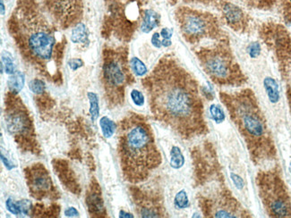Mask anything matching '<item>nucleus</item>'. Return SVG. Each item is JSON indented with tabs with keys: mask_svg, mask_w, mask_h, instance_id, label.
Masks as SVG:
<instances>
[{
	"mask_svg": "<svg viewBox=\"0 0 291 218\" xmlns=\"http://www.w3.org/2000/svg\"><path fill=\"white\" fill-rule=\"evenodd\" d=\"M89 30L86 25L83 22H78L74 25V29L71 33V41L74 44H83L88 45L90 43L89 39Z\"/></svg>",
	"mask_w": 291,
	"mask_h": 218,
	"instance_id": "obj_17",
	"label": "nucleus"
},
{
	"mask_svg": "<svg viewBox=\"0 0 291 218\" xmlns=\"http://www.w3.org/2000/svg\"><path fill=\"white\" fill-rule=\"evenodd\" d=\"M175 206L176 208H178L179 210L182 209H187L189 207V201H188V197H187V193L186 191H180L179 193L176 195L174 201Z\"/></svg>",
	"mask_w": 291,
	"mask_h": 218,
	"instance_id": "obj_26",
	"label": "nucleus"
},
{
	"mask_svg": "<svg viewBox=\"0 0 291 218\" xmlns=\"http://www.w3.org/2000/svg\"><path fill=\"white\" fill-rule=\"evenodd\" d=\"M28 87H29V90L32 93L37 95L42 94V93L45 92V90H46V84H45L43 80H40V79L31 80L29 82Z\"/></svg>",
	"mask_w": 291,
	"mask_h": 218,
	"instance_id": "obj_25",
	"label": "nucleus"
},
{
	"mask_svg": "<svg viewBox=\"0 0 291 218\" xmlns=\"http://www.w3.org/2000/svg\"><path fill=\"white\" fill-rule=\"evenodd\" d=\"M196 182L200 187L197 200L205 218H251L227 184L212 142L205 141L195 151Z\"/></svg>",
	"mask_w": 291,
	"mask_h": 218,
	"instance_id": "obj_3",
	"label": "nucleus"
},
{
	"mask_svg": "<svg viewBox=\"0 0 291 218\" xmlns=\"http://www.w3.org/2000/svg\"><path fill=\"white\" fill-rule=\"evenodd\" d=\"M220 99L243 138L255 165L272 161L277 150L265 115L254 91L244 89L237 92H220Z\"/></svg>",
	"mask_w": 291,
	"mask_h": 218,
	"instance_id": "obj_4",
	"label": "nucleus"
},
{
	"mask_svg": "<svg viewBox=\"0 0 291 218\" xmlns=\"http://www.w3.org/2000/svg\"><path fill=\"white\" fill-rule=\"evenodd\" d=\"M264 87L270 101L272 103L278 102L281 99V95H280V87L277 81L273 77H269V76L265 77L264 80Z\"/></svg>",
	"mask_w": 291,
	"mask_h": 218,
	"instance_id": "obj_18",
	"label": "nucleus"
},
{
	"mask_svg": "<svg viewBox=\"0 0 291 218\" xmlns=\"http://www.w3.org/2000/svg\"><path fill=\"white\" fill-rule=\"evenodd\" d=\"M173 35V30L169 28H163L161 30V36L163 39H170Z\"/></svg>",
	"mask_w": 291,
	"mask_h": 218,
	"instance_id": "obj_34",
	"label": "nucleus"
},
{
	"mask_svg": "<svg viewBox=\"0 0 291 218\" xmlns=\"http://www.w3.org/2000/svg\"><path fill=\"white\" fill-rule=\"evenodd\" d=\"M176 18L183 38L190 44H197L204 39H228L221 21L213 13L182 6L177 10Z\"/></svg>",
	"mask_w": 291,
	"mask_h": 218,
	"instance_id": "obj_9",
	"label": "nucleus"
},
{
	"mask_svg": "<svg viewBox=\"0 0 291 218\" xmlns=\"http://www.w3.org/2000/svg\"><path fill=\"white\" fill-rule=\"evenodd\" d=\"M130 68L133 73L137 77H144L148 73V69L146 65L144 64L142 60H140L138 57L134 56L129 61Z\"/></svg>",
	"mask_w": 291,
	"mask_h": 218,
	"instance_id": "obj_21",
	"label": "nucleus"
},
{
	"mask_svg": "<svg viewBox=\"0 0 291 218\" xmlns=\"http://www.w3.org/2000/svg\"><path fill=\"white\" fill-rule=\"evenodd\" d=\"M161 15L152 9H145L141 14L140 28L144 33L151 32L153 29L160 25Z\"/></svg>",
	"mask_w": 291,
	"mask_h": 218,
	"instance_id": "obj_15",
	"label": "nucleus"
},
{
	"mask_svg": "<svg viewBox=\"0 0 291 218\" xmlns=\"http://www.w3.org/2000/svg\"><path fill=\"white\" fill-rule=\"evenodd\" d=\"M4 120L9 133L16 139L18 144L27 149L32 148L34 141L33 123L22 99L9 92L5 99Z\"/></svg>",
	"mask_w": 291,
	"mask_h": 218,
	"instance_id": "obj_10",
	"label": "nucleus"
},
{
	"mask_svg": "<svg viewBox=\"0 0 291 218\" xmlns=\"http://www.w3.org/2000/svg\"><path fill=\"white\" fill-rule=\"evenodd\" d=\"M185 159L178 147H173L170 151V166L175 169H179L184 166Z\"/></svg>",
	"mask_w": 291,
	"mask_h": 218,
	"instance_id": "obj_24",
	"label": "nucleus"
},
{
	"mask_svg": "<svg viewBox=\"0 0 291 218\" xmlns=\"http://www.w3.org/2000/svg\"><path fill=\"white\" fill-rule=\"evenodd\" d=\"M43 8L54 22L66 29L76 25L83 14L82 0H42Z\"/></svg>",
	"mask_w": 291,
	"mask_h": 218,
	"instance_id": "obj_11",
	"label": "nucleus"
},
{
	"mask_svg": "<svg viewBox=\"0 0 291 218\" xmlns=\"http://www.w3.org/2000/svg\"><path fill=\"white\" fill-rule=\"evenodd\" d=\"M65 217L74 218V217H78L79 212L74 208H73V207H70L67 210H65Z\"/></svg>",
	"mask_w": 291,
	"mask_h": 218,
	"instance_id": "obj_35",
	"label": "nucleus"
},
{
	"mask_svg": "<svg viewBox=\"0 0 291 218\" xmlns=\"http://www.w3.org/2000/svg\"><path fill=\"white\" fill-rule=\"evenodd\" d=\"M103 54L102 81L106 97L110 107L121 106L125 102L127 86L134 81V73L127 60V50L104 49Z\"/></svg>",
	"mask_w": 291,
	"mask_h": 218,
	"instance_id": "obj_7",
	"label": "nucleus"
},
{
	"mask_svg": "<svg viewBox=\"0 0 291 218\" xmlns=\"http://www.w3.org/2000/svg\"><path fill=\"white\" fill-rule=\"evenodd\" d=\"M257 188L271 218H291V195L278 168L257 174Z\"/></svg>",
	"mask_w": 291,
	"mask_h": 218,
	"instance_id": "obj_8",
	"label": "nucleus"
},
{
	"mask_svg": "<svg viewBox=\"0 0 291 218\" xmlns=\"http://www.w3.org/2000/svg\"><path fill=\"white\" fill-rule=\"evenodd\" d=\"M68 66L72 71H76L83 66V61L80 58H72L68 61Z\"/></svg>",
	"mask_w": 291,
	"mask_h": 218,
	"instance_id": "obj_31",
	"label": "nucleus"
},
{
	"mask_svg": "<svg viewBox=\"0 0 291 218\" xmlns=\"http://www.w3.org/2000/svg\"><path fill=\"white\" fill-rule=\"evenodd\" d=\"M201 94L204 95L209 101H212L214 98V92H213L212 87H200Z\"/></svg>",
	"mask_w": 291,
	"mask_h": 218,
	"instance_id": "obj_32",
	"label": "nucleus"
},
{
	"mask_svg": "<svg viewBox=\"0 0 291 218\" xmlns=\"http://www.w3.org/2000/svg\"><path fill=\"white\" fill-rule=\"evenodd\" d=\"M170 1H174V2H176V1H178V0H170Z\"/></svg>",
	"mask_w": 291,
	"mask_h": 218,
	"instance_id": "obj_43",
	"label": "nucleus"
},
{
	"mask_svg": "<svg viewBox=\"0 0 291 218\" xmlns=\"http://www.w3.org/2000/svg\"><path fill=\"white\" fill-rule=\"evenodd\" d=\"M88 99L90 103V114L92 123H95L98 117L100 116V105H99V98L94 92H88Z\"/></svg>",
	"mask_w": 291,
	"mask_h": 218,
	"instance_id": "obj_23",
	"label": "nucleus"
},
{
	"mask_svg": "<svg viewBox=\"0 0 291 218\" xmlns=\"http://www.w3.org/2000/svg\"><path fill=\"white\" fill-rule=\"evenodd\" d=\"M142 82L155 119L183 140L208 134L200 86L174 56H163Z\"/></svg>",
	"mask_w": 291,
	"mask_h": 218,
	"instance_id": "obj_1",
	"label": "nucleus"
},
{
	"mask_svg": "<svg viewBox=\"0 0 291 218\" xmlns=\"http://www.w3.org/2000/svg\"><path fill=\"white\" fill-rule=\"evenodd\" d=\"M137 214L141 218L166 217L163 197L156 189L135 187L132 192Z\"/></svg>",
	"mask_w": 291,
	"mask_h": 218,
	"instance_id": "obj_12",
	"label": "nucleus"
},
{
	"mask_svg": "<svg viewBox=\"0 0 291 218\" xmlns=\"http://www.w3.org/2000/svg\"><path fill=\"white\" fill-rule=\"evenodd\" d=\"M25 176L32 197L39 201L55 198L57 193L52 179L41 164L28 168L25 170Z\"/></svg>",
	"mask_w": 291,
	"mask_h": 218,
	"instance_id": "obj_13",
	"label": "nucleus"
},
{
	"mask_svg": "<svg viewBox=\"0 0 291 218\" xmlns=\"http://www.w3.org/2000/svg\"><path fill=\"white\" fill-rule=\"evenodd\" d=\"M5 207L6 210H8L11 214L14 216H20V215H29L30 210L32 208L31 202L27 200L22 201H14L13 199L9 198L5 201Z\"/></svg>",
	"mask_w": 291,
	"mask_h": 218,
	"instance_id": "obj_16",
	"label": "nucleus"
},
{
	"mask_svg": "<svg viewBox=\"0 0 291 218\" xmlns=\"http://www.w3.org/2000/svg\"><path fill=\"white\" fill-rule=\"evenodd\" d=\"M88 204H89V209L91 210H95L96 212H100L103 210V204L102 201L97 194H92L91 196L88 199Z\"/></svg>",
	"mask_w": 291,
	"mask_h": 218,
	"instance_id": "obj_28",
	"label": "nucleus"
},
{
	"mask_svg": "<svg viewBox=\"0 0 291 218\" xmlns=\"http://www.w3.org/2000/svg\"><path fill=\"white\" fill-rule=\"evenodd\" d=\"M152 44L154 46V47H157V48H160V47H162V40L161 39V33L159 32H155L154 34L152 35Z\"/></svg>",
	"mask_w": 291,
	"mask_h": 218,
	"instance_id": "obj_33",
	"label": "nucleus"
},
{
	"mask_svg": "<svg viewBox=\"0 0 291 218\" xmlns=\"http://www.w3.org/2000/svg\"><path fill=\"white\" fill-rule=\"evenodd\" d=\"M5 13V8H4V2L3 0H1V14L4 15Z\"/></svg>",
	"mask_w": 291,
	"mask_h": 218,
	"instance_id": "obj_41",
	"label": "nucleus"
},
{
	"mask_svg": "<svg viewBox=\"0 0 291 218\" xmlns=\"http://www.w3.org/2000/svg\"><path fill=\"white\" fill-rule=\"evenodd\" d=\"M231 176H232V178H233V180H234L235 184H236V185H237V186H238L239 189L242 188L244 185V183L243 181H242V179H241L239 176H235V175H232Z\"/></svg>",
	"mask_w": 291,
	"mask_h": 218,
	"instance_id": "obj_36",
	"label": "nucleus"
},
{
	"mask_svg": "<svg viewBox=\"0 0 291 218\" xmlns=\"http://www.w3.org/2000/svg\"><path fill=\"white\" fill-rule=\"evenodd\" d=\"M9 30L24 58L47 71L55 51V29L37 0H18L9 20Z\"/></svg>",
	"mask_w": 291,
	"mask_h": 218,
	"instance_id": "obj_5",
	"label": "nucleus"
},
{
	"mask_svg": "<svg viewBox=\"0 0 291 218\" xmlns=\"http://www.w3.org/2000/svg\"></svg>",
	"mask_w": 291,
	"mask_h": 218,
	"instance_id": "obj_44",
	"label": "nucleus"
},
{
	"mask_svg": "<svg viewBox=\"0 0 291 218\" xmlns=\"http://www.w3.org/2000/svg\"><path fill=\"white\" fill-rule=\"evenodd\" d=\"M285 8H286V15L287 17L289 18V20L291 21V0H286V5H285Z\"/></svg>",
	"mask_w": 291,
	"mask_h": 218,
	"instance_id": "obj_38",
	"label": "nucleus"
},
{
	"mask_svg": "<svg viewBox=\"0 0 291 218\" xmlns=\"http://www.w3.org/2000/svg\"><path fill=\"white\" fill-rule=\"evenodd\" d=\"M117 148L124 179L132 184L144 183L161 166L151 124L144 116L132 113L118 124Z\"/></svg>",
	"mask_w": 291,
	"mask_h": 218,
	"instance_id": "obj_2",
	"label": "nucleus"
},
{
	"mask_svg": "<svg viewBox=\"0 0 291 218\" xmlns=\"http://www.w3.org/2000/svg\"><path fill=\"white\" fill-rule=\"evenodd\" d=\"M131 99L137 107H143L144 105V96L140 90H133L130 93Z\"/></svg>",
	"mask_w": 291,
	"mask_h": 218,
	"instance_id": "obj_30",
	"label": "nucleus"
},
{
	"mask_svg": "<svg viewBox=\"0 0 291 218\" xmlns=\"http://www.w3.org/2000/svg\"><path fill=\"white\" fill-rule=\"evenodd\" d=\"M13 56L8 53V52L4 51L2 53V56H1V72H5L7 74H13V73L16 72L15 70V65L13 63Z\"/></svg>",
	"mask_w": 291,
	"mask_h": 218,
	"instance_id": "obj_22",
	"label": "nucleus"
},
{
	"mask_svg": "<svg viewBox=\"0 0 291 218\" xmlns=\"http://www.w3.org/2000/svg\"><path fill=\"white\" fill-rule=\"evenodd\" d=\"M210 113L212 115L213 119L217 124H221L225 119V114L222 110V107H220L219 105H215V104L212 105L210 107Z\"/></svg>",
	"mask_w": 291,
	"mask_h": 218,
	"instance_id": "obj_27",
	"label": "nucleus"
},
{
	"mask_svg": "<svg viewBox=\"0 0 291 218\" xmlns=\"http://www.w3.org/2000/svg\"><path fill=\"white\" fill-rule=\"evenodd\" d=\"M100 126L103 136L107 139L112 137L117 130V124L112 120L109 119L108 116H103L100 118Z\"/></svg>",
	"mask_w": 291,
	"mask_h": 218,
	"instance_id": "obj_20",
	"label": "nucleus"
},
{
	"mask_svg": "<svg viewBox=\"0 0 291 218\" xmlns=\"http://www.w3.org/2000/svg\"><path fill=\"white\" fill-rule=\"evenodd\" d=\"M187 1H192V2H197V3H204V4H208L213 0H187Z\"/></svg>",
	"mask_w": 291,
	"mask_h": 218,
	"instance_id": "obj_40",
	"label": "nucleus"
},
{
	"mask_svg": "<svg viewBox=\"0 0 291 218\" xmlns=\"http://www.w3.org/2000/svg\"><path fill=\"white\" fill-rule=\"evenodd\" d=\"M247 51L251 58H257L261 55L262 47L260 43L257 41L250 43L247 48Z\"/></svg>",
	"mask_w": 291,
	"mask_h": 218,
	"instance_id": "obj_29",
	"label": "nucleus"
},
{
	"mask_svg": "<svg viewBox=\"0 0 291 218\" xmlns=\"http://www.w3.org/2000/svg\"><path fill=\"white\" fill-rule=\"evenodd\" d=\"M289 101H290V106H291V91L290 90L289 91Z\"/></svg>",
	"mask_w": 291,
	"mask_h": 218,
	"instance_id": "obj_42",
	"label": "nucleus"
},
{
	"mask_svg": "<svg viewBox=\"0 0 291 218\" xmlns=\"http://www.w3.org/2000/svg\"><path fill=\"white\" fill-rule=\"evenodd\" d=\"M171 40L170 39H162V47H168L171 46Z\"/></svg>",
	"mask_w": 291,
	"mask_h": 218,
	"instance_id": "obj_39",
	"label": "nucleus"
},
{
	"mask_svg": "<svg viewBox=\"0 0 291 218\" xmlns=\"http://www.w3.org/2000/svg\"><path fill=\"white\" fill-rule=\"evenodd\" d=\"M201 66L214 84L222 87H239L247 83L244 74L230 46L229 39L199 48L196 52Z\"/></svg>",
	"mask_w": 291,
	"mask_h": 218,
	"instance_id": "obj_6",
	"label": "nucleus"
},
{
	"mask_svg": "<svg viewBox=\"0 0 291 218\" xmlns=\"http://www.w3.org/2000/svg\"><path fill=\"white\" fill-rule=\"evenodd\" d=\"M1 159H2V161L4 163V167H6L8 170H11V169H13V167H14L11 163L9 162L8 159H6L5 157H4V155L1 154Z\"/></svg>",
	"mask_w": 291,
	"mask_h": 218,
	"instance_id": "obj_37",
	"label": "nucleus"
},
{
	"mask_svg": "<svg viewBox=\"0 0 291 218\" xmlns=\"http://www.w3.org/2000/svg\"><path fill=\"white\" fill-rule=\"evenodd\" d=\"M221 10L224 21L232 30L238 32H245L248 30L249 23L248 15L239 5L231 2H223Z\"/></svg>",
	"mask_w": 291,
	"mask_h": 218,
	"instance_id": "obj_14",
	"label": "nucleus"
},
{
	"mask_svg": "<svg viewBox=\"0 0 291 218\" xmlns=\"http://www.w3.org/2000/svg\"><path fill=\"white\" fill-rule=\"evenodd\" d=\"M24 82H25V76L22 72L16 71L15 73L11 74L7 81L9 92L15 95L20 93V91L22 90L24 86Z\"/></svg>",
	"mask_w": 291,
	"mask_h": 218,
	"instance_id": "obj_19",
	"label": "nucleus"
}]
</instances>
